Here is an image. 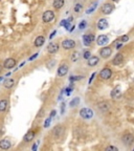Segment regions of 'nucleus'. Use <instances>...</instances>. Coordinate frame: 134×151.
<instances>
[{"instance_id": "f257e3e1", "label": "nucleus", "mask_w": 134, "mask_h": 151, "mask_svg": "<svg viewBox=\"0 0 134 151\" xmlns=\"http://www.w3.org/2000/svg\"><path fill=\"white\" fill-rule=\"evenodd\" d=\"M122 141L125 146H127V147L131 146V145L134 143V134L132 133V132H129V131L125 132L122 137Z\"/></svg>"}, {"instance_id": "f03ea898", "label": "nucleus", "mask_w": 134, "mask_h": 151, "mask_svg": "<svg viewBox=\"0 0 134 151\" xmlns=\"http://www.w3.org/2000/svg\"><path fill=\"white\" fill-rule=\"evenodd\" d=\"M114 9H115L114 4H112L110 2H106L101 6V12L104 15H110L114 11Z\"/></svg>"}, {"instance_id": "7ed1b4c3", "label": "nucleus", "mask_w": 134, "mask_h": 151, "mask_svg": "<svg viewBox=\"0 0 134 151\" xmlns=\"http://www.w3.org/2000/svg\"><path fill=\"white\" fill-rule=\"evenodd\" d=\"M54 13L52 12V11L48 9V11L43 13L42 21L44 22V23H49V22H52V20H54Z\"/></svg>"}, {"instance_id": "20e7f679", "label": "nucleus", "mask_w": 134, "mask_h": 151, "mask_svg": "<svg viewBox=\"0 0 134 151\" xmlns=\"http://www.w3.org/2000/svg\"><path fill=\"white\" fill-rule=\"evenodd\" d=\"M80 116L84 120H90L93 116V111L90 108H82L80 110Z\"/></svg>"}, {"instance_id": "39448f33", "label": "nucleus", "mask_w": 134, "mask_h": 151, "mask_svg": "<svg viewBox=\"0 0 134 151\" xmlns=\"http://www.w3.org/2000/svg\"><path fill=\"white\" fill-rule=\"evenodd\" d=\"M111 55H112V48L110 46H104L100 50V56L103 59H108Z\"/></svg>"}, {"instance_id": "423d86ee", "label": "nucleus", "mask_w": 134, "mask_h": 151, "mask_svg": "<svg viewBox=\"0 0 134 151\" xmlns=\"http://www.w3.org/2000/svg\"><path fill=\"white\" fill-rule=\"evenodd\" d=\"M112 77V70L109 67H105L100 71V78L102 80H109Z\"/></svg>"}, {"instance_id": "0eeeda50", "label": "nucleus", "mask_w": 134, "mask_h": 151, "mask_svg": "<svg viewBox=\"0 0 134 151\" xmlns=\"http://www.w3.org/2000/svg\"><path fill=\"white\" fill-rule=\"evenodd\" d=\"M68 65L66 63H61L60 64V66L58 67V71H57V75H58V77H64V76L67 75V73H68Z\"/></svg>"}, {"instance_id": "6e6552de", "label": "nucleus", "mask_w": 134, "mask_h": 151, "mask_svg": "<svg viewBox=\"0 0 134 151\" xmlns=\"http://www.w3.org/2000/svg\"><path fill=\"white\" fill-rule=\"evenodd\" d=\"M62 47L66 50H72V48L75 47V41L72 40V39H65V40L62 42Z\"/></svg>"}, {"instance_id": "1a4fd4ad", "label": "nucleus", "mask_w": 134, "mask_h": 151, "mask_svg": "<svg viewBox=\"0 0 134 151\" xmlns=\"http://www.w3.org/2000/svg\"><path fill=\"white\" fill-rule=\"evenodd\" d=\"M63 133H64V128L62 127L61 125L54 126V128L52 131V134L54 135V139H59V137H61L62 135H63Z\"/></svg>"}, {"instance_id": "9d476101", "label": "nucleus", "mask_w": 134, "mask_h": 151, "mask_svg": "<svg viewBox=\"0 0 134 151\" xmlns=\"http://www.w3.org/2000/svg\"><path fill=\"white\" fill-rule=\"evenodd\" d=\"M16 64H17L16 59H14V58H7V59L4 61V63H3L2 66L5 69H12L13 67L16 66Z\"/></svg>"}, {"instance_id": "9b49d317", "label": "nucleus", "mask_w": 134, "mask_h": 151, "mask_svg": "<svg viewBox=\"0 0 134 151\" xmlns=\"http://www.w3.org/2000/svg\"><path fill=\"white\" fill-rule=\"evenodd\" d=\"M58 50H59V44L57 42H50L49 44L47 45V52H48V54H56Z\"/></svg>"}, {"instance_id": "f8f14e48", "label": "nucleus", "mask_w": 134, "mask_h": 151, "mask_svg": "<svg viewBox=\"0 0 134 151\" xmlns=\"http://www.w3.org/2000/svg\"><path fill=\"white\" fill-rule=\"evenodd\" d=\"M109 42V38L106 35H100L97 39V44L100 46H105Z\"/></svg>"}, {"instance_id": "ddd939ff", "label": "nucleus", "mask_w": 134, "mask_h": 151, "mask_svg": "<svg viewBox=\"0 0 134 151\" xmlns=\"http://www.w3.org/2000/svg\"><path fill=\"white\" fill-rule=\"evenodd\" d=\"M97 108H99L100 111H102V112H108L109 110L111 109V106L110 104L107 103V102H101V103L97 104Z\"/></svg>"}, {"instance_id": "4468645a", "label": "nucleus", "mask_w": 134, "mask_h": 151, "mask_svg": "<svg viewBox=\"0 0 134 151\" xmlns=\"http://www.w3.org/2000/svg\"><path fill=\"white\" fill-rule=\"evenodd\" d=\"M12 147V143L6 139H0V149L1 150H9Z\"/></svg>"}, {"instance_id": "2eb2a0df", "label": "nucleus", "mask_w": 134, "mask_h": 151, "mask_svg": "<svg viewBox=\"0 0 134 151\" xmlns=\"http://www.w3.org/2000/svg\"><path fill=\"white\" fill-rule=\"evenodd\" d=\"M123 61H124V55L118 52V54H116L115 56H114V58H113L112 64L113 65L118 66V65H120V64L123 63Z\"/></svg>"}, {"instance_id": "dca6fc26", "label": "nucleus", "mask_w": 134, "mask_h": 151, "mask_svg": "<svg viewBox=\"0 0 134 151\" xmlns=\"http://www.w3.org/2000/svg\"><path fill=\"white\" fill-rule=\"evenodd\" d=\"M94 39H95V37H94L92 34L84 35L83 36V42H84V45H90L94 41Z\"/></svg>"}, {"instance_id": "f3484780", "label": "nucleus", "mask_w": 134, "mask_h": 151, "mask_svg": "<svg viewBox=\"0 0 134 151\" xmlns=\"http://www.w3.org/2000/svg\"><path fill=\"white\" fill-rule=\"evenodd\" d=\"M35 135H36V132L34 131V130H28V131L26 132V134L24 135L23 141L25 142V143H29V142H32L35 139Z\"/></svg>"}, {"instance_id": "a211bd4d", "label": "nucleus", "mask_w": 134, "mask_h": 151, "mask_svg": "<svg viewBox=\"0 0 134 151\" xmlns=\"http://www.w3.org/2000/svg\"><path fill=\"white\" fill-rule=\"evenodd\" d=\"M16 84V80L15 79H6V80L3 82V87L6 88V89H11L13 88Z\"/></svg>"}, {"instance_id": "6ab92c4d", "label": "nucleus", "mask_w": 134, "mask_h": 151, "mask_svg": "<svg viewBox=\"0 0 134 151\" xmlns=\"http://www.w3.org/2000/svg\"><path fill=\"white\" fill-rule=\"evenodd\" d=\"M9 108V100L7 99H1L0 100V112L3 113Z\"/></svg>"}, {"instance_id": "aec40b11", "label": "nucleus", "mask_w": 134, "mask_h": 151, "mask_svg": "<svg viewBox=\"0 0 134 151\" xmlns=\"http://www.w3.org/2000/svg\"><path fill=\"white\" fill-rule=\"evenodd\" d=\"M87 61H88V65H89L90 67H93V66H97V64H99L100 58L97 56H91Z\"/></svg>"}, {"instance_id": "412c9836", "label": "nucleus", "mask_w": 134, "mask_h": 151, "mask_svg": "<svg viewBox=\"0 0 134 151\" xmlns=\"http://www.w3.org/2000/svg\"><path fill=\"white\" fill-rule=\"evenodd\" d=\"M97 28H99V29L103 31V29H105V28L108 27V21H107V20H106L105 18L100 19L99 21H97Z\"/></svg>"}, {"instance_id": "4be33fe9", "label": "nucleus", "mask_w": 134, "mask_h": 151, "mask_svg": "<svg viewBox=\"0 0 134 151\" xmlns=\"http://www.w3.org/2000/svg\"><path fill=\"white\" fill-rule=\"evenodd\" d=\"M120 96H122V91H120V86H118V87H115L114 89L111 91V98H113V99H120Z\"/></svg>"}, {"instance_id": "5701e85b", "label": "nucleus", "mask_w": 134, "mask_h": 151, "mask_svg": "<svg viewBox=\"0 0 134 151\" xmlns=\"http://www.w3.org/2000/svg\"><path fill=\"white\" fill-rule=\"evenodd\" d=\"M45 42V38L43 36H38L37 38L35 39V42H34V45L36 47H41Z\"/></svg>"}, {"instance_id": "b1692460", "label": "nucleus", "mask_w": 134, "mask_h": 151, "mask_svg": "<svg viewBox=\"0 0 134 151\" xmlns=\"http://www.w3.org/2000/svg\"><path fill=\"white\" fill-rule=\"evenodd\" d=\"M64 4H65V0H54L52 2V6L54 9H60L61 7H63Z\"/></svg>"}, {"instance_id": "393cba45", "label": "nucleus", "mask_w": 134, "mask_h": 151, "mask_svg": "<svg viewBox=\"0 0 134 151\" xmlns=\"http://www.w3.org/2000/svg\"><path fill=\"white\" fill-rule=\"evenodd\" d=\"M79 59H80V52L78 50H75V52H71V56H70L71 62H77Z\"/></svg>"}, {"instance_id": "a878e982", "label": "nucleus", "mask_w": 134, "mask_h": 151, "mask_svg": "<svg viewBox=\"0 0 134 151\" xmlns=\"http://www.w3.org/2000/svg\"><path fill=\"white\" fill-rule=\"evenodd\" d=\"M79 103H80V98H79V97L73 98V99L70 101V103H69V106H70V107H75Z\"/></svg>"}, {"instance_id": "bb28decb", "label": "nucleus", "mask_w": 134, "mask_h": 151, "mask_svg": "<svg viewBox=\"0 0 134 151\" xmlns=\"http://www.w3.org/2000/svg\"><path fill=\"white\" fill-rule=\"evenodd\" d=\"M97 2H94L89 9H86V14H91L92 12H94V9H97Z\"/></svg>"}, {"instance_id": "cd10ccee", "label": "nucleus", "mask_w": 134, "mask_h": 151, "mask_svg": "<svg viewBox=\"0 0 134 151\" xmlns=\"http://www.w3.org/2000/svg\"><path fill=\"white\" fill-rule=\"evenodd\" d=\"M82 9H83V5L80 4V3H78V4L75 5V9H73V11H75V13H80L81 11H82Z\"/></svg>"}, {"instance_id": "c85d7f7f", "label": "nucleus", "mask_w": 134, "mask_h": 151, "mask_svg": "<svg viewBox=\"0 0 134 151\" xmlns=\"http://www.w3.org/2000/svg\"><path fill=\"white\" fill-rule=\"evenodd\" d=\"M86 26H87V22L85 21V20L81 21L80 24H79V28H80V29H85V28H86Z\"/></svg>"}, {"instance_id": "c756f323", "label": "nucleus", "mask_w": 134, "mask_h": 151, "mask_svg": "<svg viewBox=\"0 0 134 151\" xmlns=\"http://www.w3.org/2000/svg\"><path fill=\"white\" fill-rule=\"evenodd\" d=\"M50 122H52V118H50V116H48V118H47L46 120H45V122H44V128H48V127H49Z\"/></svg>"}, {"instance_id": "7c9ffc66", "label": "nucleus", "mask_w": 134, "mask_h": 151, "mask_svg": "<svg viewBox=\"0 0 134 151\" xmlns=\"http://www.w3.org/2000/svg\"><path fill=\"white\" fill-rule=\"evenodd\" d=\"M120 42H128L129 41V36L128 35H124V36H122V37L120 38Z\"/></svg>"}, {"instance_id": "2f4dec72", "label": "nucleus", "mask_w": 134, "mask_h": 151, "mask_svg": "<svg viewBox=\"0 0 134 151\" xmlns=\"http://www.w3.org/2000/svg\"><path fill=\"white\" fill-rule=\"evenodd\" d=\"M84 78V77H83V76H78V77H75V76H72V77H70V78H69V81H70V82H73V81H78V80H81V79H83Z\"/></svg>"}, {"instance_id": "473e14b6", "label": "nucleus", "mask_w": 134, "mask_h": 151, "mask_svg": "<svg viewBox=\"0 0 134 151\" xmlns=\"http://www.w3.org/2000/svg\"><path fill=\"white\" fill-rule=\"evenodd\" d=\"M83 57H84V59L88 60L91 57V52H90V50H86V52H84V55H83Z\"/></svg>"}, {"instance_id": "72a5a7b5", "label": "nucleus", "mask_w": 134, "mask_h": 151, "mask_svg": "<svg viewBox=\"0 0 134 151\" xmlns=\"http://www.w3.org/2000/svg\"><path fill=\"white\" fill-rule=\"evenodd\" d=\"M106 150H114V151H118V147H115V146H108L106 148Z\"/></svg>"}, {"instance_id": "f704fd0d", "label": "nucleus", "mask_w": 134, "mask_h": 151, "mask_svg": "<svg viewBox=\"0 0 134 151\" xmlns=\"http://www.w3.org/2000/svg\"><path fill=\"white\" fill-rule=\"evenodd\" d=\"M38 56H39V52H36L35 55H33L32 57H29V59H28V60H29V61H34V60H35Z\"/></svg>"}, {"instance_id": "c9c22d12", "label": "nucleus", "mask_w": 134, "mask_h": 151, "mask_svg": "<svg viewBox=\"0 0 134 151\" xmlns=\"http://www.w3.org/2000/svg\"><path fill=\"white\" fill-rule=\"evenodd\" d=\"M97 75V73H92V75L90 76V79H89V81H88V83L89 84H91V82H92V80H93V78H94V76Z\"/></svg>"}, {"instance_id": "e433bc0d", "label": "nucleus", "mask_w": 134, "mask_h": 151, "mask_svg": "<svg viewBox=\"0 0 134 151\" xmlns=\"http://www.w3.org/2000/svg\"><path fill=\"white\" fill-rule=\"evenodd\" d=\"M67 23H68V20H62V21L60 22V25H61V26H65Z\"/></svg>"}, {"instance_id": "4c0bfd02", "label": "nucleus", "mask_w": 134, "mask_h": 151, "mask_svg": "<svg viewBox=\"0 0 134 151\" xmlns=\"http://www.w3.org/2000/svg\"><path fill=\"white\" fill-rule=\"evenodd\" d=\"M64 111H65V103L63 102V104L61 105V113H64Z\"/></svg>"}, {"instance_id": "58836bf2", "label": "nucleus", "mask_w": 134, "mask_h": 151, "mask_svg": "<svg viewBox=\"0 0 134 151\" xmlns=\"http://www.w3.org/2000/svg\"><path fill=\"white\" fill-rule=\"evenodd\" d=\"M56 114H57V111L56 110H52V112H50V118H52V116H56Z\"/></svg>"}, {"instance_id": "ea45409f", "label": "nucleus", "mask_w": 134, "mask_h": 151, "mask_svg": "<svg viewBox=\"0 0 134 151\" xmlns=\"http://www.w3.org/2000/svg\"><path fill=\"white\" fill-rule=\"evenodd\" d=\"M56 34H57V32H56V31H54V32H52V35L49 36V38H50V39H52V38H54V36L56 35Z\"/></svg>"}, {"instance_id": "a19ab883", "label": "nucleus", "mask_w": 134, "mask_h": 151, "mask_svg": "<svg viewBox=\"0 0 134 151\" xmlns=\"http://www.w3.org/2000/svg\"><path fill=\"white\" fill-rule=\"evenodd\" d=\"M37 145H38V143H35V144H34V146H33V150H36V149H37Z\"/></svg>"}, {"instance_id": "79ce46f5", "label": "nucleus", "mask_w": 134, "mask_h": 151, "mask_svg": "<svg viewBox=\"0 0 134 151\" xmlns=\"http://www.w3.org/2000/svg\"><path fill=\"white\" fill-rule=\"evenodd\" d=\"M67 20H68V22H71L73 20V17H69V18L67 19Z\"/></svg>"}, {"instance_id": "37998d69", "label": "nucleus", "mask_w": 134, "mask_h": 151, "mask_svg": "<svg viewBox=\"0 0 134 151\" xmlns=\"http://www.w3.org/2000/svg\"><path fill=\"white\" fill-rule=\"evenodd\" d=\"M2 69H3V66L1 65V64H0V73H1V71H2Z\"/></svg>"}, {"instance_id": "c03bdc74", "label": "nucleus", "mask_w": 134, "mask_h": 151, "mask_svg": "<svg viewBox=\"0 0 134 151\" xmlns=\"http://www.w3.org/2000/svg\"><path fill=\"white\" fill-rule=\"evenodd\" d=\"M113 2H118V1H120V0H112Z\"/></svg>"}, {"instance_id": "a18cd8bd", "label": "nucleus", "mask_w": 134, "mask_h": 151, "mask_svg": "<svg viewBox=\"0 0 134 151\" xmlns=\"http://www.w3.org/2000/svg\"><path fill=\"white\" fill-rule=\"evenodd\" d=\"M1 80H2V77H0V81H1Z\"/></svg>"}]
</instances>
